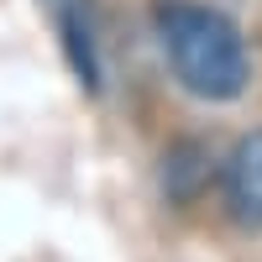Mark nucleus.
I'll return each mask as SVG.
<instances>
[{"label": "nucleus", "mask_w": 262, "mask_h": 262, "mask_svg": "<svg viewBox=\"0 0 262 262\" xmlns=\"http://www.w3.org/2000/svg\"><path fill=\"white\" fill-rule=\"evenodd\" d=\"M158 42L173 63V74L189 95H200L210 105L236 100L252 79V53L242 27L200 0H163L158 6Z\"/></svg>", "instance_id": "nucleus-1"}, {"label": "nucleus", "mask_w": 262, "mask_h": 262, "mask_svg": "<svg viewBox=\"0 0 262 262\" xmlns=\"http://www.w3.org/2000/svg\"><path fill=\"white\" fill-rule=\"evenodd\" d=\"M53 16V32L63 42V58L79 74L84 90H100V21H95V0H42Z\"/></svg>", "instance_id": "nucleus-2"}, {"label": "nucleus", "mask_w": 262, "mask_h": 262, "mask_svg": "<svg viewBox=\"0 0 262 262\" xmlns=\"http://www.w3.org/2000/svg\"><path fill=\"white\" fill-rule=\"evenodd\" d=\"M221 200L236 226H262V131L242 137L221 168Z\"/></svg>", "instance_id": "nucleus-3"}]
</instances>
